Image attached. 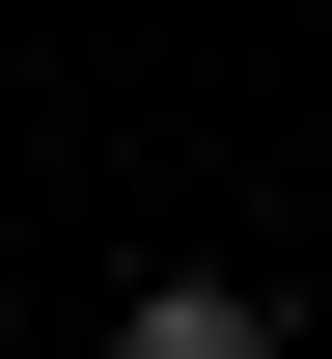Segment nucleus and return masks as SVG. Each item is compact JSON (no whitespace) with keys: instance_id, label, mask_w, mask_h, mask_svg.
Returning <instances> with one entry per match:
<instances>
[{"instance_id":"nucleus-1","label":"nucleus","mask_w":332,"mask_h":359,"mask_svg":"<svg viewBox=\"0 0 332 359\" xmlns=\"http://www.w3.org/2000/svg\"><path fill=\"white\" fill-rule=\"evenodd\" d=\"M111 359H277V304H249V276H139V304H111Z\"/></svg>"}]
</instances>
